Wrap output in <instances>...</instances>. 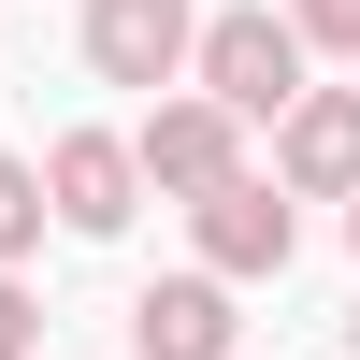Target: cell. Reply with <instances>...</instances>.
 <instances>
[{
	"instance_id": "obj_8",
	"label": "cell",
	"mask_w": 360,
	"mask_h": 360,
	"mask_svg": "<svg viewBox=\"0 0 360 360\" xmlns=\"http://www.w3.org/2000/svg\"><path fill=\"white\" fill-rule=\"evenodd\" d=\"M44 245V188H29V159H0V274Z\"/></svg>"
},
{
	"instance_id": "obj_11",
	"label": "cell",
	"mask_w": 360,
	"mask_h": 360,
	"mask_svg": "<svg viewBox=\"0 0 360 360\" xmlns=\"http://www.w3.org/2000/svg\"><path fill=\"white\" fill-rule=\"evenodd\" d=\"M346 245H360V202H346Z\"/></svg>"
},
{
	"instance_id": "obj_9",
	"label": "cell",
	"mask_w": 360,
	"mask_h": 360,
	"mask_svg": "<svg viewBox=\"0 0 360 360\" xmlns=\"http://www.w3.org/2000/svg\"><path fill=\"white\" fill-rule=\"evenodd\" d=\"M288 44L303 58H360V0H288Z\"/></svg>"
},
{
	"instance_id": "obj_5",
	"label": "cell",
	"mask_w": 360,
	"mask_h": 360,
	"mask_svg": "<svg viewBox=\"0 0 360 360\" xmlns=\"http://www.w3.org/2000/svg\"><path fill=\"white\" fill-rule=\"evenodd\" d=\"M188 29H202L188 0H86V72L173 101V86H188Z\"/></svg>"
},
{
	"instance_id": "obj_4",
	"label": "cell",
	"mask_w": 360,
	"mask_h": 360,
	"mask_svg": "<svg viewBox=\"0 0 360 360\" xmlns=\"http://www.w3.org/2000/svg\"><path fill=\"white\" fill-rule=\"evenodd\" d=\"M274 202H360V86H303L274 115Z\"/></svg>"
},
{
	"instance_id": "obj_10",
	"label": "cell",
	"mask_w": 360,
	"mask_h": 360,
	"mask_svg": "<svg viewBox=\"0 0 360 360\" xmlns=\"http://www.w3.org/2000/svg\"><path fill=\"white\" fill-rule=\"evenodd\" d=\"M0 360H44V303H29L15 274H0Z\"/></svg>"
},
{
	"instance_id": "obj_1",
	"label": "cell",
	"mask_w": 360,
	"mask_h": 360,
	"mask_svg": "<svg viewBox=\"0 0 360 360\" xmlns=\"http://www.w3.org/2000/svg\"><path fill=\"white\" fill-rule=\"evenodd\" d=\"M188 101H217L231 130H259V115L303 101V44H288L274 0H231V15H202V29H188Z\"/></svg>"
},
{
	"instance_id": "obj_7",
	"label": "cell",
	"mask_w": 360,
	"mask_h": 360,
	"mask_svg": "<svg viewBox=\"0 0 360 360\" xmlns=\"http://www.w3.org/2000/svg\"><path fill=\"white\" fill-rule=\"evenodd\" d=\"M130 360H245V317H231L217 274H159L130 303Z\"/></svg>"
},
{
	"instance_id": "obj_3",
	"label": "cell",
	"mask_w": 360,
	"mask_h": 360,
	"mask_svg": "<svg viewBox=\"0 0 360 360\" xmlns=\"http://www.w3.org/2000/svg\"><path fill=\"white\" fill-rule=\"evenodd\" d=\"M130 173L159 202H217L231 173H245V130H231L217 101H188V86H173V101H144V130H130Z\"/></svg>"
},
{
	"instance_id": "obj_6",
	"label": "cell",
	"mask_w": 360,
	"mask_h": 360,
	"mask_svg": "<svg viewBox=\"0 0 360 360\" xmlns=\"http://www.w3.org/2000/svg\"><path fill=\"white\" fill-rule=\"evenodd\" d=\"M188 231H202V274H217V288H259V274H288V245H303V217H288L259 173H231L217 202H188Z\"/></svg>"
},
{
	"instance_id": "obj_2",
	"label": "cell",
	"mask_w": 360,
	"mask_h": 360,
	"mask_svg": "<svg viewBox=\"0 0 360 360\" xmlns=\"http://www.w3.org/2000/svg\"><path fill=\"white\" fill-rule=\"evenodd\" d=\"M29 188H44L58 231H86V245H115V231L144 217V173H130V130H58L44 159H29Z\"/></svg>"
},
{
	"instance_id": "obj_12",
	"label": "cell",
	"mask_w": 360,
	"mask_h": 360,
	"mask_svg": "<svg viewBox=\"0 0 360 360\" xmlns=\"http://www.w3.org/2000/svg\"><path fill=\"white\" fill-rule=\"evenodd\" d=\"M346 346H360V317H346Z\"/></svg>"
}]
</instances>
